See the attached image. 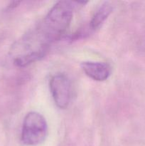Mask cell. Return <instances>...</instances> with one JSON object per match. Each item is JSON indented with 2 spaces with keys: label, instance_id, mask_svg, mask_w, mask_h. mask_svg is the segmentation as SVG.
I'll return each instance as SVG.
<instances>
[{
  "label": "cell",
  "instance_id": "obj_1",
  "mask_svg": "<svg viewBox=\"0 0 145 146\" xmlns=\"http://www.w3.org/2000/svg\"><path fill=\"white\" fill-rule=\"evenodd\" d=\"M83 1H60L50 9L44 19L38 24L45 38L51 44L61 38L69 27L73 10Z\"/></svg>",
  "mask_w": 145,
  "mask_h": 146
},
{
  "label": "cell",
  "instance_id": "obj_2",
  "mask_svg": "<svg viewBox=\"0 0 145 146\" xmlns=\"http://www.w3.org/2000/svg\"><path fill=\"white\" fill-rule=\"evenodd\" d=\"M48 133V125L45 118L36 111L28 113L23 121L21 141L26 145L34 146L45 141Z\"/></svg>",
  "mask_w": 145,
  "mask_h": 146
},
{
  "label": "cell",
  "instance_id": "obj_3",
  "mask_svg": "<svg viewBox=\"0 0 145 146\" xmlns=\"http://www.w3.org/2000/svg\"><path fill=\"white\" fill-rule=\"evenodd\" d=\"M49 86L55 105L61 109L68 108L71 100V84L68 76L55 74L50 80Z\"/></svg>",
  "mask_w": 145,
  "mask_h": 146
},
{
  "label": "cell",
  "instance_id": "obj_4",
  "mask_svg": "<svg viewBox=\"0 0 145 146\" xmlns=\"http://www.w3.org/2000/svg\"><path fill=\"white\" fill-rule=\"evenodd\" d=\"M81 68L85 75L96 81H104L111 75L112 69L107 63L85 61L81 64Z\"/></svg>",
  "mask_w": 145,
  "mask_h": 146
},
{
  "label": "cell",
  "instance_id": "obj_5",
  "mask_svg": "<svg viewBox=\"0 0 145 146\" xmlns=\"http://www.w3.org/2000/svg\"><path fill=\"white\" fill-rule=\"evenodd\" d=\"M112 11V6L108 1L104 2L94 14L92 19L90 22V28L92 30H95L99 28L105 20L107 19Z\"/></svg>",
  "mask_w": 145,
  "mask_h": 146
}]
</instances>
